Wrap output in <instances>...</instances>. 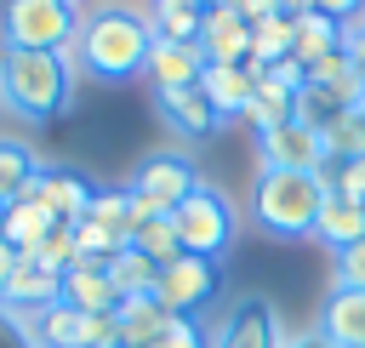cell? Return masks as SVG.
Here are the masks:
<instances>
[{
	"label": "cell",
	"mask_w": 365,
	"mask_h": 348,
	"mask_svg": "<svg viewBox=\"0 0 365 348\" xmlns=\"http://www.w3.org/2000/svg\"><path fill=\"white\" fill-rule=\"evenodd\" d=\"M46 268H57V274H68L74 262H80V234H74V222H57L51 234H46V245L34 251Z\"/></svg>",
	"instance_id": "cell-32"
},
{
	"label": "cell",
	"mask_w": 365,
	"mask_h": 348,
	"mask_svg": "<svg viewBox=\"0 0 365 348\" xmlns=\"http://www.w3.org/2000/svg\"><path fill=\"white\" fill-rule=\"evenodd\" d=\"M154 348H211V337H205V325L200 319H171L165 331H160V342Z\"/></svg>",
	"instance_id": "cell-33"
},
{
	"label": "cell",
	"mask_w": 365,
	"mask_h": 348,
	"mask_svg": "<svg viewBox=\"0 0 365 348\" xmlns=\"http://www.w3.org/2000/svg\"><path fill=\"white\" fill-rule=\"evenodd\" d=\"M314 11H325V17H336L342 29H354V23L365 17V0H314Z\"/></svg>",
	"instance_id": "cell-35"
},
{
	"label": "cell",
	"mask_w": 365,
	"mask_h": 348,
	"mask_svg": "<svg viewBox=\"0 0 365 348\" xmlns=\"http://www.w3.org/2000/svg\"><path fill=\"white\" fill-rule=\"evenodd\" d=\"M200 51H205V63H222V68L251 63V23H245L234 6H205V23H200Z\"/></svg>",
	"instance_id": "cell-14"
},
{
	"label": "cell",
	"mask_w": 365,
	"mask_h": 348,
	"mask_svg": "<svg viewBox=\"0 0 365 348\" xmlns=\"http://www.w3.org/2000/svg\"><path fill=\"white\" fill-rule=\"evenodd\" d=\"M80 23L74 0H0V51H74Z\"/></svg>",
	"instance_id": "cell-4"
},
{
	"label": "cell",
	"mask_w": 365,
	"mask_h": 348,
	"mask_svg": "<svg viewBox=\"0 0 365 348\" xmlns=\"http://www.w3.org/2000/svg\"><path fill=\"white\" fill-rule=\"evenodd\" d=\"M342 51H348V63H354V74H359V86H365V17L348 29V40H342Z\"/></svg>",
	"instance_id": "cell-38"
},
{
	"label": "cell",
	"mask_w": 365,
	"mask_h": 348,
	"mask_svg": "<svg viewBox=\"0 0 365 348\" xmlns=\"http://www.w3.org/2000/svg\"><path fill=\"white\" fill-rule=\"evenodd\" d=\"M63 302L74 308V314H120V291H114V280H108V268H97V262H74L68 274H63Z\"/></svg>",
	"instance_id": "cell-17"
},
{
	"label": "cell",
	"mask_w": 365,
	"mask_h": 348,
	"mask_svg": "<svg viewBox=\"0 0 365 348\" xmlns=\"http://www.w3.org/2000/svg\"><path fill=\"white\" fill-rule=\"evenodd\" d=\"M86 222H91V228H103V234H114L120 245H131V234H137L143 211H137V200L125 194V183H114V188H97V200H91Z\"/></svg>",
	"instance_id": "cell-22"
},
{
	"label": "cell",
	"mask_w": 365,
	"mask_h": 348,
	"mask_svg": "<svg viewBox=\"0 0 365 348\" xmlns=\"http://www.w3.org/2000/svg\"><path fill=\"white\" fill-rule=\"evenodd\" d=\"M268 74H274V80H279V86H285V91H302V86H308V68H302V63H297V57H279V63H274V68H268Z\"/></svg>",
	"instance_id": "cell-37"
},
{
	"label": "cell",
	"mask_w": 365,
	"mask_h": 348,
	"mask_svg": "<svg viewBox=\"0 0 365 348\" xmlns=\"http://www.w3.org/2000/svg\"><path fill=\"white\" fill-rule=\"evenodd\" d=\"M279 57H291V17H262V23H251V63L274 68Z\"/></svg>",
	"instance_id": "cell-30"
},
{
	"label": "cell",
	"mask_w": 365,
	"mask_h": 348,
	"mask_svg": "<svg viewBox=\"0 0 365 348\" xmlns=\"http://www.w3.org/2000/svg\"><path fill=\"white\" fill-rule=\"evenodd\" d=\"M68 57H74V68H86L91 80H108V86L148 74V57H154L148 11L143 6H97V11H86Z\"/></svg>",
	"instance_id": "cell-1"
},
{
	"label": "cell",
	"mask_w": 365,
	"mask_h": 348,
	"mask_svg": "<svg viewBox=\"0 0 365 348\" xmlns=\"http://www.w3.org/2000/svg\"><path fill=\"white\" fill-rule=\"evenodd\" d=\"M0 211H6V205H0Z\"/></svg>",
	"instance_id": "cell-46"
},
{
	"label": "cell",
	"mask_w": 365,
	"mask_h": 348,
	"mask_svg": "<svg viewBox=\"0 0 365 348\" xmlns=\"http://www.w3.org/2000/svg\"><path fill=\"white\" fill-rule=\"evenodd\" d=\"M262 63H240V68H222V63H205V74H200V91H205V103L217 108V120L228 126V120H245V108H251V97H257V86H262Z\"/></svg>",
	"instance_id": "cell-10"
},
{
	"label": "cell",
	"mask_w": 365,
	"mask_h": 348,
	"mask_svg": "<svg viewBox=\"0 0 365 348\" xmlns=\"http://www.w3.org/2000/svg\"><path fill=\"white\" fill-rule=\"evenodd\" d=\"M148 29L154 40H182L200 46V23H205V0H148Z\"/></svg>",
	"instance_id": "cell-21"
},
{
	"label": "cell",
	"mask_w": 365,
	"mask_h": 348,
	"mask_svg": "<svg viewBox=\"0 0 365 348\" xmlns=\"http://www.w3.org/2000/svg\"><path fill=\"white\" fill-rule=\"evenodd\" d=\"M319 205H325V188H319L314 171H257L251 217H257L262 234H274V240H314Z\"/></svg>",
	"instance_id": "cell-3"
},
{
	"label": "cell",
	"mask_w": 365,
	"mask_h": 348,
	"mask_svg": "<svg viewBox=\"0 0 365 348\" xmlns=\"http://www.w3.org/2000/svg\"><path fill=\"white\" fill-rule=\"evenodd\" d=\"M108 280H114V291L120 297H154V280H160V268L143 257V251H120L114 262H108Z\"/></svg>",
	"instance_id": "cell-29"
},
{
	"label": "cell",
	"mask_w": 365,
	"mask_h": 348,
	"mask_svg": "<svg viewBox=\"0 0 365 348\" xmlns=\"http://www.w3.org/2000/svg\"><path fill=\"white\" fill-rule=\"evenodd\" d=\"M40 183V154L23 148L17 137H0V205H17L29 200Z\"/></svg>",
	"instance_id": "cell-24"
},
{
	"label": "cell",
	"mask_w": 365,
	"mask_h": 348,
	"mask_svg": "<svg viewBox=\"0 0 365 348\" xmlns=\"http://www.w3.org/2000/svg\"><path fill=\"white\" fill-rule=\"evenodd\" d=\"M131 251H143L154 268H165V262H177V257H182V240H177L171 217H143V222H137V234H131Z\"/></svg>",
	"instance_id": "cell-28"
},
{
	"label": "cell",
	"mask_w": 365,
	"mask_h": 348,
	"mask_svg": "<svg viewBox=\"0 0 365 348\" xmlns=\"http://www.w3.org/2000/svg\"><path fill=\"white\" fill-rule=\"evenodd\" d=\"M285 348H331L319 331H297V337H285Z\"/></svg>",
	"instance_id": "cell-40"
},
{
	"label": "cell",
	"mask_w": 365,
	"mask_h": 348,
	"mask_svg": "<svg viewBox=\"0 0 365 348\" xmlns=\"http://www.w3.org/2000/svg\"><path fill=\"white\" fill-rule=\"evenodd\" d=\"M51 228H57V217H51V211H46V200H34V194L0 211V240H6L17 257H34V251L46 245V234H51Z\"/></svg>",
	"instance_id": "cell-18"
},
{
	"label": "cell",
	"mask_w": 365,
	"mask_h": 348,
	"mask_svg": "<svg viewBox=\"0 0 365 348\" xmlns=\"http://www.w3.org/2000/svg\"><path fill=\"white\" fill-rule=\"evenodd\" d=\"M114 319H120V342L125 348H154L160 331L171 325V314L160 308V297H125Z\"/></svg>",
	"instance_id": "cell-25"
},
{
	"label": "cell",
	"mask_w": 365,
	"mask_h": 348,
	"mask_svg": "<svg viewBox=\"0 0 365 348\" xmlns=\"http://www.w3.org/2000/svg\"><path fill=\"white\" fill-rule=\"evenodd\" d=\"M285 120H297V91H285L274 74H262V86H257V97H251V108H245L240 126H251L257 137H268V131L285 126Z\"/></svg>",
	"instance_id": "cell-26"
},
{
	"label": "cell",
	"mask_w": 365,
	"mask_h": 348,
	"mask_svg": "<svg viewBox=\"0 0 365 348\" xmlns=\"http://www.w3.org/2000/svg\"><path fill=\"white\" fill-rule=\"evenodd\" d=\"M74 6H86V0H74Z\"/></svg>",
	"instance_id": "cell-45"
},
{
	"label": "cell",
	"mask_w": 365,
	"mask_h": 348,
	"mask_svg": "<svg viewBox=\"0 0 365 348\" xmlns=\"http://www.w3.org/2000/svg\"><path fill=\"white\" fill-rule=\"evenodd\" d=\"M74 97V57L68 51H0V108L23 126H46Z\"/></svg>",
	"instance_id": "cell-2"
},
{
	"label": "cell",
	"mask_w": 365,
	"mask_h": 348,
	"mask_svg": "<svg viewBox=\"0 0 365 348\" xmlns=\"http://www.w3.org/2000/svg\"><path fill=\"white\" fill-rule=\"evenodd\" d=\"M23 325H29L34 348H86V314H74L68 302H51V308L29 314Z\"/></svg>",
	"instance_id": "cell-23"
},
{
	"label": "cell",
	"mask_w": 365,
	"mask_h": 348,
	"mask_svg": "<svg viewBox=\"0 0 365 348\" xmlns=\"http://www.w3.org/2000/svg\"><path fill=\"white\" fill-rule=\"evenodd\" d=\"M0 348H34L29 325H23L17 314H6V308H0Z\"/></svg>",
	"instance_id": "cell-36"
},
{
	"label": "cell",
	"mask_w": 365,
	"mask_h": 348,
	"mask_svg": "<svg viewBox=\"0 0 365 348\" xmlns=\"http://www.w3.org/2000/svg\"><path fill=\"white\" fill-rule=\"evenodd\" d=\"M314 240H319V245H331V251L359 245V240H365V205H359V200H348V194H325L319 222H314Z\"/></svg>",
	"instance_id": "cell-20"
},
{
	"label": "cell",
	"mask_w": 365,
	"mask_h": 348,
	"mask_svg": "<svg viewBox=\"0 0 365 348\" xmlns=\"http://www.w3.org/2000/svg\"><path fill=\"white\" fill-rule=\"evenodd\" d=\"M234 11H240L245 23H262V17H279V6H274V0H234Z\"/></svg>",
	"instance_id": "cell-39"
},
{
	"label": "cell",
	"mask_w": 365,
	"mask_h": 348,
	"mask_svg": "<svg viewBox=\"0 0 365 348\" xmlns=\"http://www.w3.org/2000/svg\"><path fill=\"white\" fill-rule=\"evenodd\" d=\"M194 188H200L194 160H188V154H171V148L143 154V160L131 165V177H125V194L137 200V211H143V217H171Z\"/></svg>",
	"instance_id": "cell-6"
},
{
	"label": "cell",
	"mask_w": 365,
	"mask_h": 348,
	"mask_svg": "<svg viewBox=\"0 0 365 348\" xmlns=\"http://www.w3.org/2000/svg\"><path fill=\"white\" fill-rule=\"evenodd\" d=\"M331 285H354V291H365V240L348 245V251H336V280H331Z\"/></svg>",
	"instance_id": "cell-34"
},
{
	"label": "cell",
	"mask_w": 365,
	"mask_h": 348,
	"mask_svg": "<svg viewBox=\"0 0 365 348\" xmlns=\"http://www.w3.org/2000/svg\"><path fill=\"white\" fill-rule=\"evenodd\" d=\"M114 348H125V342H114Z\"/></svg>",
	"instance_id": "cell-44"
},
{
	"label": "cell",
	"mask_w": 365,
	"mask_h": 348,
	"mask_svg": "<svg viewBox=\"0 0 365 348\" xmlns=\"http://www.w3.org/2000/svg\"><path fill=\"white\" fill-rule=\"evenodd\" d=\"M205 74V51L200 46H182V40H154V57H148V86L154 91H182V86H200Z\"/></svg>",
	"instance_id": "cell-16"
},
{
	"label": "cell",
	"mask_w": 365,
	"mask_h": 348,
	"mask_svg": "<svg viewBox=\"0 0 365 348\" xmlns=\"http://www.w3.org/2000/svg\"><path fill=\"white\" fill-rule=\"evenodd\" d=\"M314 331H319L331 348H365V291H354V285H331V291L319 297Z\"/></svg>",
	"instance_id": "cell-13"
},
{
	"label": "cell",
	"mask_w": 365,
	"mask_h": 348,
	"mask_svg": "<svg viewBox=\"0 0 365 348\" xmlns=\"http://www.w3.org/2000/svg\"><path fill=\"white\" fill-rule=\"evenodd\" d=\"M11 268H17V251L0 240V291H6V280H11Z\"/></svg>",
	"instance_id": "cell-41"
},
{
	"label": "cell",
	"mask_w": 365,
	"mask_h": 348,
	"mask_svg": "<svg viewBox=\"0 0 365 348\" xmlns=\"http://www.w3.org/2000/svg\"><path fill=\"white\" fill-rule=\"evenodd\" d=\"M257 160H262V171H319L325 137L314 126H302V120H285L268 137H257Z\"/></svg>",
	"instance_id": "cell-9"
},
{
	"label": "cell",
	"mask_w": 365,
	"mask_h": 348,
	"mask_svg": "<svg viewBox=\"0 0 365 348\" xmlns=\"http://www.w3.org/2000/svg\"><path fill=\"white\" fill-rule=\"evenodd\" d=\"M51 302H63V274L46 268L40 257H17V268H11V280L0 291V308L17 314V319H29V314H40Z\"/></svg>",
	"instance_id": "cell-12"
},
{
	"label": "cell",
	"mask_w": 365,
	"mask_h": 348,
	"mask_svg": "<svg viewBox=\"0 0 365 348\" xmlns=\"http://www.w3.org/2000/svg\"><path fill=\"white\" fill-rule=\"evenodd\" d=\"M222 291V262H211V257H177V262H165L160 268V280H154V297H160V308L171 314V319H200V308L211 302Z\"/></svg>",
	"instance_id": "cell-7"
},
{
	"label": "cell",
	"mask_w": 365,
	"mask_h": 348,
	"mask_svg": "<svg viewBox=\"0 0 365 348\" xmlns=\"http://www.w3.org/2000/svg\"><path fill=\"white\" fill-rule=\"evenodd\" d=\"M285 325H279V308L274 297L262 291H245L222 308V319L211 325V348H285Z\"/></svg>",
	"instance_id": "cell-8"
},
{
	"label": "cell",
	"mask_w": 365,
	"mask_h": 348,
	"mask_svg": "<svg viewBox=\"0 0 365 348\" xmlns=\"http://www.w3.org/2000/svg\"><path fill=\"white\" fill-rule=\"evenodd\" d=\"M354 103H359V97H348V91H336V86L308 80V86L297 91V120H302V126H314V131H325V126H336Z\"/></svg>",
	"instance_id": "cell-27"
},
{
	"label": "cell",
	"mask_w": 365,
	"mask_h": 348,
	"mask_svg": "<svg viewBox=\"0 0 365 348\" xmlns=\"http://www.w3.org/2000/svg\"><path fill=\"white\" fill-rule=\"evenodd\" d=\"M171 228H177V240H182L188 257L222 262V257L234 251V240H240V211H234V200H228L217 183H200V188L171 211Z\"/></svg>",
	"instance_id": "cell-5"
},
{
	"label": "cell",
	"mask_w": 365,
	"mask_h": 348,
	"mask_svg": "<svg viewBox=\"0 0 365 348\" xmlns=\"http://www.w3.org/2000/svg\"><path fill=\"white\" fill-rule=\"evenodd\" d=\"M354 114H359V120H365V97H359V103H354Z\"/></svg>",
	"instance_id": "cell-42"
},
{
	"label": "cell",
	"mask_w": 365,
	"mask_h": 348,
	"mask_svg": "<svg viewBox=\"0 0 365 348\" xmlns=\"http://www.w3.org/2000/svg\"><path fill=\"white\" fill-rule=\"evenodd\" d=\"M154 108H160V120H165L177 137H188V143H200V137L222 131V120H217V108L205 103V91H200V86H182V91H154Z\"/></svg>",
	"instance_id": "cell-15"
},
{
	"label": "cell",
	"mask_w": 365,
	"mask_h": 348,
	"mask_svg": "<svg viewBox=\"0 0 365 348\" xmlns=\"http://www.w3.org/2000/svg\"><path fill=\"white\" fill-rule=\"evenodd\" d=\"M103 183H91L80 165H40V183H34V200H46V211L57 222H86L91 200H97Z\"/></svg>",
	"instance_id": "cell-11"
},
{
	"label": "cell",
	"mask_w": 365,
	"mask_h": 348,
	"mask_svg": "<svg viewBox=\"0 0 365 348\" xmlns=\"http://www.w3.org/2000/svg\"><path fill=\"white\" fill-rule=\"evenodd\" d=\"M205 6H234V0H205Z\"/></svg>",
	"instance_id": "cell-43"
},
{
	"label": "cell",
	"mask_w": 365,
	"mask_h": 348,
	"mask_svg": "<svg viewBox=\"0 0 365 348\" xmlns=\"http://www.w3.org/2000/svg\"><path fill=\"white\" fill-rule=\"evenodd\" d=\"M342 40H348V29H342L336 17H325V11L291 17V57H297L302 68H314V63L331 57V51H342Z\"/></svg>",
	"instance_id": "cell-19"
},
{
	"label": "cell",
	"mask_w": 365,
	"mask_h": 348,
	"mask_svg": "<svg viewBox=\"0 0 365 348\" xmlns=\"http://www.w3.org/2000/svg\"><path fill=\"white\" fill-rule=\"evenodd\" d=\"M319 137H325V154H331V160H354V154H365V120H359L354 108H348L336 126H325Z\"/></svg>",
	"instance_id": "cell-31"
}]
</instances>
